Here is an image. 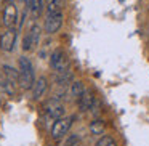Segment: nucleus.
Returning a JSON list of instances; mask_svg holds the SVG:
<instances>
[{"label": "nucleus", "instance_id": "obj_1", "mask_svg": "<svg viewBox=\"0 0 149 146\" xmlns=\"http://www.w3.org/2000/svg\"><path fill=\"white\" fill-rule=\"evenodd\" d=\"M19 84L23 88H32L36 84V74H34V68L29 58L21 56L19 58Z\"/></svg>", "mask_w": 149, "mask_h": 146}, {"label": "nucleus", "instance_id": "obj_2", "mask_svg": "<svg viewBox=\"0 0 149 146\" xmlns=\"http://www.w3.org/2000/svg\"><path fill=\"white\" fill-rule=\"evenodd\" d=\"M72 122H74V116H69V117H59V119L55 120L52 127V138L59 140L63 136L68 135V132L71 130Z\"/></svg>", "mask_w": 149, "mask_h": 146}, {"label": "nucleus", "instance_id": "obj_3", "mask_svg": "<svg viewBox=\"0 0 149 146\" xmlns=\"http://www.w3.org/2000/svg\"><path fill=\"white\" fill-rule=\"evenodd\" d=\"M43 111H45V114L48 117H52V119H59V117H64V104L61 103V98L59 96H55L52 98V100H48L45 104H43Z\"/></svg>", "mask_w": 149, "mask_h": 146}, {"label": "nucleus", "instance_id": "obj_4", "mask_svg": "<svg viewBox=\"0 0 149 146\" xmlns=\"http://www.w3.org/2000/svg\"><path fill=\"white\" fill-rule=\"evenodd\" d=\"M50 64H52L53 71H56V74L58 72L69 71V59L63 50H55L52 53V56H50Z\"/></svg>", "mask_w": 149, "mask_h": 146}, {"label": "nucleus", "instance_id": "obj_5", "mask_svg": "<svg viewBox=\"0 0 149 146\" xmlns=\"http://www.w3.org/2000/svg\"><path fill=\"white\" fill-rule=\"evenodd\" d=\"M39 40H40V27L37 26V24H32L29 32L26 34V37H24V40H23V50L24 52L34 50L39 45Z\"/></svg>", "mask_w": 149, "mask_h": 146}, {"label": "nucleus", "instance_id": "obj_6", "mask_svg": "<svg viewBox=\"0 0 149 146\" xmlns=\"http://www.w3.org/2000/svg\"><path fill=\"white\" fill-rule=\"evenodd\" d=\"M63 26V13H48L45 18V32L55 34Z\"/></svg>", "mask_w": 149, "mask_h": 146}, {"label": "nucleus", "instance_id": "obj_7", "mask_svg": "<svg viewBox=\"0 0 149 146\" xmlns=\"http://www.w3.org/2000/svg\"><path fill=\"white\" fill-rule=\"evenodd\" d=\"M15 43H16V29L10 27L0 36V48L5 52H11L15 48Z\"/></svg>", "mask_w": 149, "mask_h": 146}, {"label": "nucleus", "instance_id": "obj_8", "mask_svg": "<svg viewBox=\"0 0 149 146\" xmlns=\"http://www.w3.org/2000/svg\"><path fill=\"white\" fill-rule=\"evenodd\" d=\"M16 20H18L16 7H15V3H8L7 7H5V10H3V24L10 29V27H15Z\"/></svg>", "mask_w": 149, "mask_h": 146}, {"label": "nucleus", "instance_id": "obj_9", "mask_svg": "<svg viewBox=\"0 0 149 146\" xmlns=\"http://www.w3.org/2000/svg\"><path fill=\"white\" fill-rule=\"evenodd\" d=\"M77 103H79V109H80L82 112H87V111H90L91 106H93V103H95L93 93H91L90 90H85L84 93L80 95V98L77 100Z\"/></svg>", "mask_w": 149, "mask_h": 146}, {"label": "nucleus", "instance_id": "obj_10", "mask_svg": "<svg viewBox=\"0 0 149 146\" xmlns=\"http://www.w3.org/2000/svg\"><path fill=\"white\" fill-rule=\"evenodd\" d=\"M47 88H48V84H47L45 77L36 79V84H34V87H32V96L36 98V100H39L40 96H43V93L47 92Z\"/></svg>", "mask_w": 149, "mask_h": 146}, {"label": "nucleus", "instance_id": "obj_11", "mask_svg": "<svg viewBox=\"0 0 149 146\" xmlns=\"http://www.w3.org/2000/svg\"><path fill=\"white\" fill-rule=\"evenodd\" d=\"M104 130H106V124H104V120H101V119H95L93 122L90 124L91 135H103Z\"/></svg>", "mask_w": 149, "mask_h": 146}, {"label": "nucleus", "instance_id": "obj_12", "mask_svg": "<svg viewBox=\"0 0 149 146\" xmlns=\"http://www.w3.org/2000/svg\"><path fill=\"white\" fill-rule=\"evenodd\" d=\"M66 5V0H52L47 7L48 13H63V8Z\"/></svg>", "mask_w": 149, "mask_h": 146}, {"label": "nucleus", "instance_id": "obj_13", "mask_svg": "<svg viewBox=\"0 0 149 146\" xmlns=\"http://www.w3.org/2000/svg\"><path fill=\"white\" fill-rule=\"evenodd\" d=\"M84 92H85V88H84V84H82L80 80H75V82H72V84H71V96L72 98L79 100Z\"/></svg>", "mask_w": 149, "mask_h": 146}, {"label": "nucleus", "instance_id": "obj_14", "mask_svg": "<svg viewBox=\"0 0 149 146\" xmlns=\"http://www.w3.org/2000/svg\"><path fill=\"white\" fill-rule=\"evenodd\" d=\"M3 74L7 75L8 80L11 82H19V71H16V69H13L11 66H3Z\"/></svg>", "mask_w": 149, "mask_h": 146}, {"label": "nucleus", "instance_id": "obj_15", "mask_svg": "<svg viewBox=\"0 0 149 146\" xmlns=\"http://www.w3.org/2000/svg\"><path fill=\"white\" fill-rule=\"evenodd\" d=\"M29 7L34 16H39L43 11V0H29Z\"/></svg>", "mask_w": 149, "mask_h": 146}, {"label": "nucleus", "instance_id": "obj_16", "mask_svg": "<svg viewBox=\"0 0 149 146\" xmlns=\"http://www.w3.org/2000/svg\"><path fill=\"white\" fill-rule=\"evenodd\" d=\"M56 82L59 85H68V84H72V74L69 71H64V72H58L56 75Z\"/></svg>", "mask_w": 149, "mask_h": 146}, {"label": "nucleus", "instance_id": "obj_17", "mask_svg": "<svg viewBox=\"0 0 149 146\" xmlns=\"http://www.w3.org/2000/svg\"><path fill=\"white\" fill-rule=\"evenodd\" d=\"M96 146H117V143H116V140H114L112 136L106 135V136H101V138L98 140Z\"/></svg>", "mask_w": 149, "mask_h": 146}]
</instances>
